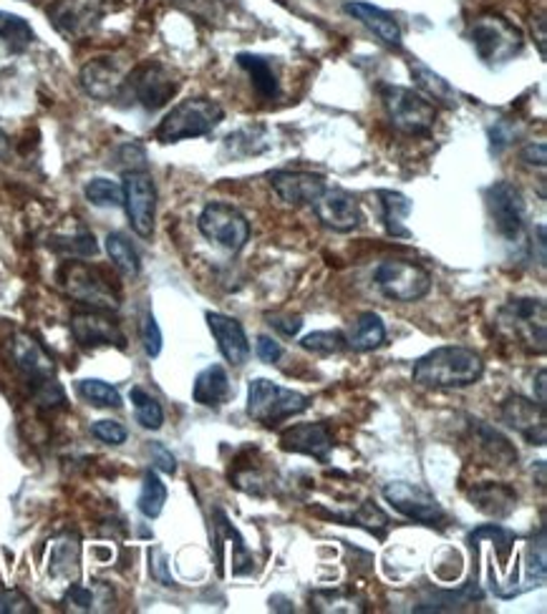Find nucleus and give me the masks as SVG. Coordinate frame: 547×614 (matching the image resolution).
I'll list each match as a JSON object with an SVG mask.
<instances>
[{"mask_svg":"<svg viewBox=\"0 0 547 614\" xmlns=\"http://www.w3.org/2000/svg\"><path fill=\"white\" fill-rule=\"evenodd\" d=\"M281 449L326 463L333 451V433L326 423H295L281 433Z\"/></svg>","mask_w":547,"mask_h":614,"instance_id":"obj_20","label":"nucleus"},{"mask_svg":"<svg viewBox=\"0 0 547 614\" xmlns=\"http://www.w3.org/2000/svg\"><path fill=\"white\" fill-rule=\"evenodd\" d=\"M384 499L398 511V514L412 521H419L424 526H437L447 519V511L439 504V499L429 494L426 489L416 487V483H386Z\"/></svg>","mask_w":547,"mask_h":614,"instance_id":"obj_13","label":"nucleus"},{"mask_svg":"<svg viewBox=\"0 0 547 614\" xmlns=\"http://www.w3.org/2000/svg\"><path fill=\"white\" fill-rule=\"evenodd\" d=\"M150 453H152V463L160 471H164V473L178 471V459H174V456L170 453V449H166L164 443H160V441L150 443Z\"/></svg>","mask_w":547,"mask_h":614,"instance_id":"obj_45","label":"nucleus"},{"mask_svg":"<svg viewBox=\"0 0 547 614\" xmlns=\"http://www.w3.org/2000/svg\"><path fill=\"white\" fill-rule=\"evenodd\" d=\"M180 83L174 79V73L160 61L142 63L129 71L122 99H132L139 106L146 111H156L164 104H170L172 96L178 94Z\"/></svg>","mask_w":547,"mask_h":614,"instance_id":"obj_8","label":"nucleus"},{"mask_svg":"<svg viewBox=\"0 0 547 614\" xmlns=\"http://www.w3.org/2000/svg\"><path fill=\"white\" fill-rule=\"evenodd\" d=\"M271 325L277 330L283 332L285 338H293V335H298L301 328H303V318H298V315H271Z\"/></svg>","mask_w":547,"mask_h":614,"instance_id":"obj_46","label":"nucleus"},{"mask_svg":"<svg viewBox=\"0 0 547 614\" xmlns=\"http://www.w3.org/2000/svg\"><path fill=\"white\" fill-rule=\"evenodd\" d=\"M129 76L126 63L119 55H99L81 69V86L91 99L114 101L122 99L124 83Z\"/></svg>","mask_w":547,"mask_h":614,"instance_id":"obj_15","label":"nucleus"},{"mask_svg":"<svg viewBox=\"0 0 547 614\" xmlns=\"http://www.w3.org/2000/svg\"><path fill=\"white\" fill-rule=\"evenodd\" d=\"M467 499L472 501V506L482 511V514L495 519H505L517 509V491L513 487H507V483H477V487H472L467 491Z\"/></svg>","mask_w":547,"mask_h":614,"instance_id":"obj_25","label":"nucleus"},{"mask_svg":"<svg viewBox=\"0 0 547 614\" xmlns=\"http://www.w3.org/2000/svg\"><path fill=\"white\" fill-rule=\"evenodd\" d=\"M520 160L527 164V166H537V170H545V162H547V146L543 142H530L523 146L520 152Z\"/></svg>","mask_w":547,"mask_h":614,"instance_id":"obj_47","label":"nucleus"},{"mask_svg":"<svg viewBox=\"0 0 547 614\" xmlns=\"http://www.w3.org/2000/svg\"><path fill=\"white\" fill-rule=\"evenodd\" d=\"M343 13L354 18V21H358L364 28H368L378 41L388 45V49L398 51L404 45L402 25H398L396 16L384 11V8L361 3V0H348V3H343Z\"/></svg>","mask_w":547,"mask_h":614,"instance_id":"obj_21","label":"nucleus"},{"mask_svg":"<svg viewBox=\"0 0 547 614\" xmlns=\"http://www.w3.org/2000/svg\"><path fill=\"white\" fill-rule=\"evenodd\" d=\"M166 504V487L154 469H146L142 481V494H139V511L146 519H156L164 511Z\"/></svg>","mask_w":547,"mask_h":614,"instance_id":"obj_33","label":"nucleus"},{"mask_svg":"<svg viewBox=\"0 0 547 614\" xmlns=\"http://www.w3.org/2000/svg\"><path fill=\"white\" fill-rule=\"evenodd\" d=\"M237 66L247 71L255 94L263 101H275L281 96V79H277L271 59L257 53H237Z\"/></svg>","mask_w":547,"mask_h":614,"instance_id":"obj_27","label":"nucleus"},{"mask_svg":"<svg viewBox=\"0 0 547 614\" xmlns=\"http://www.w3.org/2000/svg\"><path fill=\"white\" fill-rule=\"evenodd\" d=\"M142 342H144V352L150 358H156L162 352V330L160 325H156L152 313H146L142 318Z\"/></svg>","mask_w":547,"mask_h":614,"instance_id":"obj_42","label":"nucleus"},{"mask_svg":"<svg viewBox=\"0 0 547 614\" xmlns=\"http://www.w3.org/2000/svg\"><path fill=\"white\" fill-rule=\"evenodd\" d=\"M233 393H235L233 383H230L227 370L222 366H210L194 378V386H192L194 403L205 408H220L222 403H227L230 398H233Z\"/></svg>","mask_w":547,"mask_h":614,"instance_id":"obj_26","label":"nucleus"},{"mask_svg":"<svg viewBox=\"0 0 547 614\" xmlns=\"http://www.w3.org/2000/svg\"><path fill=\"white\" fill-rule=\"evenodd\" d=\"M197 227L202 237L215 242L217 247L227 249V253H243L250 242V222L243 212L227 202H210L202 209Z\"/></svg>","mask_w":547,"mask_h":614,"instance_id":"obj_9","label":"nucleus"},{"mask_svg":"<svg viewBox=\"0 0 547 614\" xmlns=\"http://www.w3.org/2000/svg\"><path fill=\"white\" fill-rule=\"evenodd\" d=\"M122 204L126 209L129 225L142 239H150L154 232L156 217V187L154 180L144 170L142 172H124L122 184Z\"/></svg>","mask_w":547,"mask_h":614,"instance_id":"obj_12","label":"nucleus"},{"mask_svg":"<svg viewBox=\"0 0 547 614\" xmlns=\"http://www.w3.org/2000/svg\"><path fill=\"white\" fill-rule=\"evenodd\" d=\"M0 41H6V45L13 53H21L36 41V33L21 16L0 11Z\"/></svg>","mask_w":547,"mask_h":614,"instance_id":"obj_32","label":"nucleus"},{"mask_svg":"<svg viewBox=\"0 0 547 614\" xmlns=\"http://www.w3.org/2000/svg\"><path fill=\"white\" fill-rule=\"evenodd\" d=\"M11 358L16 362V368L21 370V373L31 380V383L53 378V373H55L53 358L45 352L41 342L28 332H16L11 338Z\"/></svg>","mask_w":547,"mask_h":614,"instance_id":"obj_23","label":"nucleus"},{"mask_svg":"<svg viewBox=\"0 0 547 614\" xmlns=\"http://www.w3.org/2000/svg\"><path fill=\"white\" fill-rule=\"evenodd\" d=\"M489 214H493L495 229L507 242H517L525 229V199L523 192L513 182H495L485 192Z\"/></svg>","mask_w":547,"mask_h":614,"instance_id":"obj_14","label":"nucleus"},{"mask_svg":"<svg viewBox=\"0 0 547 614\" xmlns=\"http://www.w3.org/2000/svg\"><path fill=\"white\" fill-rule=\"evenodd\" d=\"M67 602L77 604L79 610H91V604H94V594H91L87 587H81V584H71L67 592Z\"/></svg>","mask_w":547,"mask_h":614,"instance_id":"obj_49","label":"nucleus"},{"mask_svg":"<svg viewBox=\"0 0 547 614\" xmlns=\"http://www.w3.org/2000/svg\"><path fill=\"white\" fill-rule=\"evenodd\" d=\"M545 368H540V373H537V383H535V388H537V403H547V396H545Z\"/></svg>","mask_w":547,"mask_h":614,"instance_id":"obj_50","label":"nucleus"},{"mask_svg":"<svg viewBox=\"0 0 547 614\" xmlns=\"http://www.w3.org/2000/svg\"><path fill=\"white\" fill-rule=\"evenodd\" d=\"M150 570H152V576H154V580L156 582H162V584H166V587H172V576L170 574H166V556L160 552V549H152V552H150Z\"/></svg>","mask_w":547,"mask_h":614,"instance_id":"obj_48","label":"nucleus"},{"mask_svg":"<svg viewBox=\"0 0 547 614\" xmlns=\"http://www.w3.org/2000/svg\"><path fill=\"white\" fill-rule=\"evenodd\" d=\"M267 180H271V187L281 197V202L291 204V207H313V202L328 190L326 180L313 172L281 170L273 172Z\"/></svg>","mask_w":547,"mask_h":614,"instance_id":"obj_19","label":"nucleus"},{"mask_svg":"<svg viewBox=\"0 0 547 614\" xmlns=\"http://www.w3.org/2000/svg\"><path fill=\"white\" fill-rule=\"evenodd\" d=\"M77 390H79V396L83 398V401L97 406V408H119V406H122V396H119V390L111 383H107V380H99V378L79 380Z\"/></svg>","mask_w":547,"mask_h":614,"instance_id":"obj_35","label":"nucleus"},{"mask_svg":"<svg viewBox=\"0 0 547 614\" xmlns=\"http://www.w3.org/2000/svg\"><path fill=\"white\" fill-rule=\"evenodd\" d=\"M378 94H382L388 121H392L398 132L409 136H426L434 129L437 106H434L429 99H424L419 91L384 83V86L378 89Z\"/></svg>","mask_w":547,"mask_h":614,"instance_id":"obj_6","label":"nucleus"},{"mask_svg":"<svg viewBox=\"0 0 547 614\" xmlns=\"http://www.w3.org/2000/svg\"><path fill=\"white\" fill-rule=\"evenodd\" d=\"M499 323L513 332L520 346L533 352H545L547 348V307L537 297H515L503 310Z\"/></svg>","mask_w":547,"mask_h":614,"instance_id":"obj_7","label":"nucleus"},{"mask_svg":"<svg viewBox=\"0 0 547 614\" xmlns=\"http://www.w3.org/2000/svg\"><path fill=\"white\" fill-rule=\"evenodd\" d=\"M71 332L81 348H126V335L107 310H83L71 318Z\"/></svg>","mask_w":547,"mask_h":614,"instance_id":"obj_16","label":"nucleus"},{"mask_svg":"<svg viewBox=\"0 0 547 614\" xmlns=\"http://www.w3.org/2000/svg\"><path fill=\"white\" fill-rule=\"evenodd\" d=\"M499 416H503V421L509 428H515L527 443L545 446L547 416L543 403H535L530 398H523V396H509L503 403V408H499Z\"/></svg>","mask_w":547,"mask_h":614,"instance_id":"obj_18","label":"nucleus"},{"mask_svg":"<svg viewBox=\"0 0 547 614\" xmlns=\"http://www.w3.org/2000/svg\"><path fill=\"white\" fill-rule=\"evenodd\" d=\"M0 612H11V614H23V612H36V607L28 597H23L21 592H3L0 594Z\"/></svg>","mask_w":547,"mask_h":614,"instance_id":"obj_43","label":"nucleus"},{"mask_svg":"<svg viewBox=\"0 0 547 614\" xmlns=\"http://www.w3.org/2000/svg\"><path fill=\"white\" fill-rule=\"evenodd\" d=\"M346 342L351 350H358V352L382 348L386 342V325L382 323V318H378L376 313H361L356 323L351 325Z\"/></svg>","mask_w":547,"mask_h":614,"instance_id":"obj_30","label":"nucleus"},{"mask_svg":"<svg viewBox=\"0 0 547 614\" xmlns=\"http://www.w3.org/2000/svg\"><path fill=\"white\" fill-rule=\"evenodd\" d=\"M205 320L210 325L212 338L217 340L222 358H225L233 368H243L250 358V342H247L243 325H240L235 318H230V315H222V313H207Z\"/></svg>","mask_w":547,"mask_h":614,"instance_id":"obj_22","label":"nucleus"},{"mask_svg":"<svg viewBox=\"0 0 547 614\" xmlns=\"http://www.w3.org/2000/svg\"><path fill=\"white\" fill-rule=\"evenodd\" d=\"M311 403V396L277 386L267 378H253L247 386V416L267 428L301 416L303 411H308Z\"/></svg>","mask_w":547,"mask_h":614,"instance_id":"obj_3","label":"nucleus"},{"mask_svg":"<svg viewBox=\"0 0 547 614\" xmlns=\"http://www.w3.org/2000/svg\"><path fill=\"white\" fill-rule=\"evenodd\" d=\"M301 348L315 352V356H336V352L348 350L346 335L338 330H315L311 335H305L301 340Z\"/></svg>","mask_w":547,"mask_h":614,"instance_id":"obj_37","label":"nucleus"},{"mask_svg":"<svg viewBox=\"0 0 547 614\" xmlns=\"http://www.w3.org/2000/svg\"><path fill=\"white\" fill-rule=\"evenodd\" d=\"M333 519H338V521H343V524H348V526L366 529V532H371V534L376 532L378 536H384L386 526H388V516L384 514L382 509L374 506V504H364V506H358L356 511H351V514H336Z\"/></svg>","mask_w":547,"mask_h":614,"instance_id":"obj_36","label":"nucleus"},{"mask_svg":"<svg viewBox=\"0 0 547 614\" xmlns=\"http://www.w3.org/2000/svg\"><path fill=\"white\" fill-rule=\"evenodd\" d=\"M107 253L111 263L117 265L119 273H124L126 277H136L142 273V259H139L134 245L122 235V232H111L107 237Z\"/></svg>","mask_w":547,"mask_h":614,"instance_id":"obj_31","label":"nucleus"},{"mask_svg":"<svg viewBox=\"0 0 547 614\" xmlns=\"http://www.w3.org/2000/svg\"><path fill=\"white\" fill-rule=\"evenodd\" d=\"M469 436L472 441H475V449L479 451V456H485L489 467H513V463H517L515 446L509 443L497 428L487 426L485 421H479V418H472Z\"/></svg>","mask_w":547,"mask_h":614,"instance_id":"obj_24","label":"nucleus"},{"mask_svg":"<svg viewBox=\"0 0 547 614\" xmlns=\"http://www.w3.org/2000/svg\"><path fill=\"white\" fill-rule=\"evenodd\" d=\"M8 149H11V144H8V136H6L3 129H0V156H6Z\"/></svg>","mask_w":547,"mask_h":614,"instance_id":"obj_51","label":"nucleus"},{"mask_svg":"<svg viewBox=\"0 0 547 614\" xmlns=\"http://www.w3.org/2000/svg\"><path fill=\"white\" fill-rule=\"evenodd\" d=\"M51 247L61 255H71V257H94L99 253V245L91 232L79 229L77 235H63V237H53Z\"/></svg>","mask_w":547,"mask_h":614,"instance_id":"obj_38","label":"nucleus"},{"mask_svg":"<svg viewBox=\"0 0 547 614\" xmlns=\"http://www.w3.org/2000/svg\"><path fill=\"white\" fill-rule=\"evenodd\" d=\"M255 352L263 362H271V366H273V362L281 360L283 346L275 338H271V335H261V338H257V342H255Z\"/></svg>","mask_w":547,"mask_h":614,"instance_id":"obj_44","label":"nucleus"},{"mask_svg":"<svg viewBox=\"0 0 547 614\" xmlns=\"http://www.w3.org/2000/svg\"><path fill=\"white\" fill-rule=\"evenodd\" d=\"M172 3L184 8V11L192 16L212 21V18H217L222 11H225V6L230 3V0H172Z\"/></svg>","mask_w":547,"mask_h":614,"instance_id":"obj_40","label":"nucleus"},{"mask_svg":"<svg viewBox=\"0 0 547 614\" xmlns=\"http://www.w3.org/2000/svg\"><path fill=\"white\" fill-rule=\"evenodd\" d=\"M129 398H132V403H134V416H136L139 426L146 428V431H160L164 423L162 403L156 401L154 396L146 393L144 388H132L129 390Z\"/></svg>","mask_w":547,"mask_h":614,"instance_id":"obj_34","label":"nucleus"},{"mask_svg":"<svg viewBox=\"0 0 547 614\" xmlns=\"http://www.w3.org/2000/svg\"><path fill=\"white\" fill-rule=\"evenodd\" d=\"M378 207H382V222L386 232L392 237H409L412 232L406 227V217H409L414 204L409 197H404L402 192H392V190H382L376 192Z\"/></svg>","mask_w":547,"mask_h":614,"instance_id":"obj_29","label":"nucleus"},{"mask_svg":"<svg viewBox=\"0 0 547 614\" xmlns=\"http://www.w3.org/2000/svg\"><path fill=\"white\" fill-rule=\"evenodd\" d=\"M313 212L321 225L333 232H354L364 222L361 204L346 190H326L313 202Z\"/></svg>","mask_w":547,"mask_h":614,"instance_id":"obj_17","label":"nucleus"},{"mask_svg":"<svg viewBox=\"0 0 547 614\" xmlns=\"http://www.w3.org/2000/svg\"><path fill=\"white\" fill-rule=\"evenodd\" d=\"M49 21L63 39L81 41L101 25L104 0H53L49 6Z\"/></svg>","mask_w":547,"mask_h":614,"instance_id":"obj_11","label":"nucleus"},{"mask_svg":"<svg viewBox=\"0 0 547 614\" xmlns=\"http://www.w3.org/2000/svg\"><path fill=\"white\" fill-rule=\"evenodd\" d=\"M59 285L63 293L73 300L91 307V310H107L117 313L122 305V295L119 287L101 273V269L91 267L87 263H67L59 269Z\"/></svg>","mask_w":547,"mask_h":614,"instance_id":"obj_5","label":"nucleus"},{"mask_svg":"<svg viewBox=\"0 0 547 614\" xmlns=\"http://www.w3.org/2000/svg\"><path fill=\"white\" fill-rule=\"evenodd\" d=\"M485 373V360L479 352L462 346L434 348L414 362L412 380L422 388H467Z\"/></svg>","mask_w":547,"mask_h":614,"instance_id":"obj_1","label":"nucleus"},{"mask_svg":"<svg viewBox=\"0 0 547 614\" xmlns=\"http://www.w3.org/2000/svg\"><path fill=\"white\" fill-rule=\"evenodd\" d=\"M374 283L394 303H416L432 290V275L406 259H386L374 269Z\"/></svg>","mask_w":547,"mask_h":614,"instance_id":"obj_10","label":"nucleus"},{"mask_svg":"<svg viewBox=\"0 0 547 614\" xmlns=\"http://www.w3.org/2000/svg\"><path fill=\"white\" fill-rule=\"evenodd\" d=\"M91 436H94L97 441L109 443V446H122L126 441V428L119 421H97L91 426Z\"/></svg>","mask_w":547,"mask_h":614,"instance_id":"obj_41","label":"nucleus"},{"mask_svg":"<svg viewBox=\"0 0 547 614\" xmlns=\"http://www.w3.org/2000/svg\"><path fill=\"white\" fill-rule=\"evenodd\" d=\"M225 119V109L212 99H188L180 101L170 114H166L160 126H156V142L160 144H178L184 139H197L215 132Z\"/></svg>","mask_w":547,"mask_h":614,"instance_id":"obj_2","label":"nucleus"},{"mask_svg":"<svg viewBox=\"0 0 547 614\" xmlns=\"http://www.w3.org/2000/svg\"><path fill=\"white\" fill-rule=\"evenodd\" d=\"M83 194H87V199L94 204V207H122V199H124L122 187L111 180H101V176L91 180L87 184V190H83Z\"/></svg>","mask_w":547,"mask_h":614,"instance_id":"obj_39","label":"nucleus"},{"mask_svg":"<svg viewBox=\"0 0 547 614\" xmlns=\"http://www.w3.org/2000/svg\"><path fill=\"white\" fill-rule=\"evenodd\" d=\"M412 76H414V83L416 89H419V94L424 99H429L434 106L442 104V106H457V91H454L452 83L447 79H442L437 71H432L426 63L422 61H412Z\"/></svg>","mask_w":547,"mask_h":614,"instance_id":"obj_28","label":"nucleus"},{"mask_svg":"<svg viewBox=\"0 0 547 614\" xmlns=\"http://www.w3.org/2000/svg\"><path fill=\"white\" fill-rule=\"evenodd\" d=\"M469 41L475 45L479 61H485L489 69L505 66L520 55L525 45V35L515 23H509L503 16H479L469 28Z\"/></svg>","mask_w":547,"mask_h":614,"instance_id":"obj_4","label":"nucleus"}]
</instances>
